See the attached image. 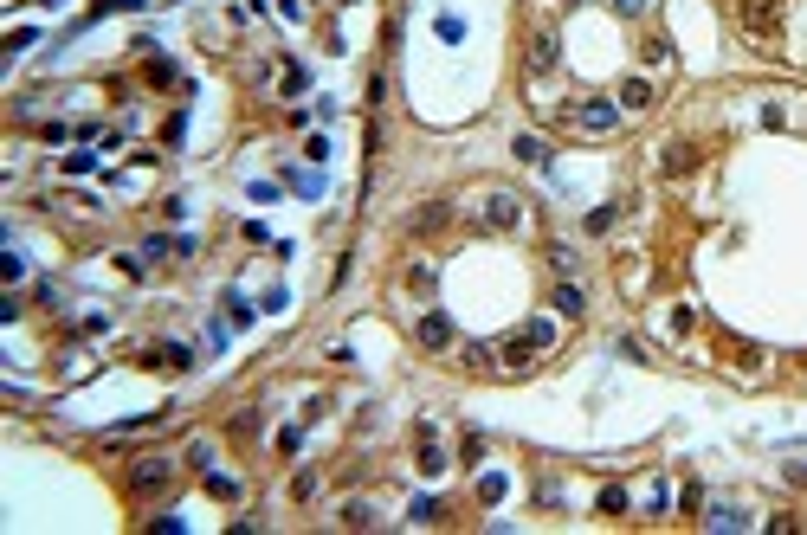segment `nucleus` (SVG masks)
Wrapping results in <instances>:
<instances>
[{
  "mask_svg": "<svg viewBox=\"0 0 807 535\" xmlns=\"http://www.w3.org/2000/svg\"><path fill=\"white\" fill-rule=\"evenodd\" d=\"M169 478H175L169 458H136L129 478H123V490H129V497H156V490H169Z\"/></svg>",
  "mask_w": 807,
  "mask_h": 535,
  "instance_id": "nucleus-1",
  "label": "nucleus"
},
{
  "mask_svg": "<svg viewBox=\"0 0 807 535\" xmlns=\"http://www.w3.org/2000/svg\"><path fill=\"white\" fill-rule=\"evenodd\" d=\"M737 20L750 39H775L781 33V0H737Z\"/></svg>",
  "mask_w": 807,
  "mask_h": 535,
  "instance_id": "nucleus-2",
  "label": "nucleus"
},
{
  "mask_svg": "<svg viewBox=\"0 0 807 535\" xmlns=\"http://www.w3.org/2000/svg\"><path fill=\"white\" fill-rule=\"evenodd\" d=\"M614 123H620V104H608V97H588L575 110V129H588V136H608Z\"/></svg>",
  "mask_w": 807,
  "mask_h": 535,
  "instance_id": "nucleus-3",
  "label": "nucleus"
},
{
  "mask_svg": "<svg viewBox=\"0 0 807 535\" xmlns=\"http://www.w3.org/2000/svg\"><path fill=\"white\" fill-rule=\"evenodd\" d=\"M414 336H420V348H453V317L446 310H426L414 323Z\"/></svg>",
  "mask_w": 807,
  "mask_h": 535,
  "instance_id": "nucleus-4",
  "label": "nucleus"
},
{
  "mask_svg": "<svg viewBox=\"0 0 807 535\" xmlns=\"http://www.w3.org/2000/svg\"><path fill=\"white\" fill-rule=\"evenodd\" d=\"M659 168H666V175L698 168V142H666V148H659Z\"/></svg>",
  "mask_w": 807,
  "mask_h": 535,
  "instance_id": "nucleus-5",
  "label": "nucleus"
},
{
  "mask_svg": "<svg viewBox=\"0 0 807 535\" xmlns=\"http://www.w3.org/2000/svg\"><path fill=\"white\" fill-rule=\"evenodd\" d=\"M556 58H562L556 33H536V39H530V71H556Z\"/></svg>",
  "mask_w": 807,
  "mask_h": 535,
  "instance_id": "nucleus-6",
  "label": "nucleus"
},
{
  "mask_svg": "<svg viewBox=\"0 0 807 535\" xmlns=\"http://www.w3.org/2000/svg\"><path fill=\"white\" fill-rule=\"evenodd\" d=\"M485 226L510 233V226H517V200H510V194H491V207H485Z\"/></svg>",
  "mask_w": 807,
  "mask_h": 535,
  "instance_id": "nucleus-7",
  "label": "nucleus"
},
{
  "mask_svg": "<svg viewBox=\"0 0 807 535\" xmlns=\"http://www.w3.org/2000/svg\"><path fill=\"white\" fill-rule=\"evenodd\" d=\"M614 104H620V110H646V104H652V85H646V78H627Z\"/></svg>",
  "mask_w": 807,
  "mask_h": 535,
  "instance_id": "nucleus-8",
  "label": "nucleus"
},
{
  "mask_svg": "<svg viewBox=\"0 0 807 535\" xmlns=\"http://www.w3.org/2000/svg\"><path fill=\"white\" fill-rule=\"evenodd\" d=\"M517 162H530V168H549V148H543L536 136H517Z\"/></svg>",
  "mask_w": 807,
  "mask_h": 535,
  "instance_id": "nucleus-9",
  "label": "nucleus"
},
{
  "mask_svg": "<svg viewBox=\"0 0 807 535\" xmlns=\"http://www.w3.org/2000/svg\"><path fill=\"white\" fill-rule=\"evenodd\" d=\"M420 471H426V478H439V471H446V451L433 445V432H426V445H420Z\"/></svg>",
  "mask_w": 807,
  "mask_h": 535,
  "instance_id": "nucleus-10",
  "label": "nucleus"
},
{
  "mask_svg": "<svg viewBox=\"0 0 807 535\" xmlns=\"http://www.w3.org/2000/svg\"><path fill=\"white\" fill-rule=\"evenodd\" d=\"M556 310H562V317H581L588 303H581V290H575V284H562V290H556Z\"/></svg>",
  "mask_w": 807,
  "mask_h": 535,
  "instance_id": "nucleus-11",
  "label": "nucleus"
},
{
  "mask_svg": "<svg viewBox=\"0 0 807 535\" xmlns=\"http://www.w3.org/2000/svg\"><path fill=\"white\" fill-rule=\"evenodd\" d=\"M156 361H162V368H188V348H181V342H169V348H162Z\"/></svg>",
  "mask_w": 807,
  "mask_h": 535,
  "instance_id": "nucleus-12",
  "label": "nucleus"
},
{
  "mask_svg": "<svg viewBox=\"0 0 807 535\" xmlns=\"http://www.w3.org/2000/svg\"><path fill=\"white\" fill-rule=\"evenodd\" d=\"M614 7H620V14H646V7H652V0H614Z\"/></svg>",
  "mask_w": 807,
  "mask_h": 535,
  "instance_id": "nucleus-13",
  "label": "nucleus"
},
{
  "mask_svg": "<svg viewBox=\"0 0 807 535\" xmlns=\"http://www.w3.org/2000/svg\"><path fill=\"white\" fill-rule=\"evenodd\" d=\"M568 7H581V0H568Z\"/></svg>",
  "mask_w": 807,
  "mask_h": 535,
  "instance_id": "nucleus-14",
  "label": "nucleus"
}]
</instances>
